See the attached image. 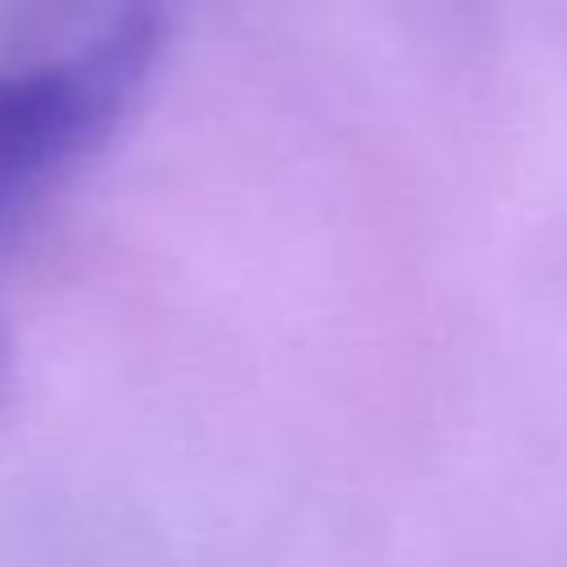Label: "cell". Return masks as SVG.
I'll return each mask as SVG.
<instances>
[{"instance_id":"1","label":"cell","mask_w":567,"mask_h":567,"mask_svg":"<svg viewBox=\"0 0 567 567\" xmlns=\"http://www.w3.org/2000/svg\"><path fill=\"white\" fill-rule=\"evenodd\" d=\"M159 53V13L124 9L75 58L0 80V226L124 115Z\"/></svg>"},{"instance_id":"2","label":"cell","mask_w":567,"mask_h":567,"mask_svg":"<svg viewBox=\"0 0 567 567\" xmlns=\"http://www.w3.org/2000/svg\"><path fill=\"white\" fill-rule=\"evenodd\" d=\"M0 385H4V341H0Z\"/></svg>"}]
</instances>
